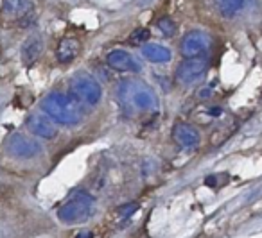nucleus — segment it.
Listing matches in <instances>:
<instances>
[{
	"mask_svg": "<svg viewBox=\"0 0 262 238\" xmlns=\"http://www.w3.org/2000/svg\"><path fill=\"white\" fill-rule=\"evenodd\" d=\"M70 95L77 102H83L86 106L99 104L102 97V88L95 77L86 72H79L70 79Z\"/></svg>",
	"mask_w": 262,
	"mask_h": 238,
	"instance_id": "obj_4",
	"label": "nucleus"
},
{
	"mask_svg": "<svg viewBox=\"0 0 262 238\" xmlns=\"http://www.w3.org/2000/svg\"><path fill=\"white\" fill-rule=\"evenodd\" d=\"M41 111L49 115L56 124L61 126H76L81 122V108L72 95H65L61 91H52L45 95L41 101Z\"/></svg>",
	"mask_w": 262,
	"mask_h": 238,
	"instance_id": "obj_2",
	"label": "nucleus"
},
{
	"mask_svg": "<svg viewBox=\"0 0 262 238\" xmlns=\"http://www.w3.org/2000/svg\"><path fill=\"white\" fill-rule=\"evenodd\" d=\"M77 54H79V41H77L76 38H63V40L59 41L58 49H56V58H58V61L63 63V65L74 61Z\"/></svg>",
	"mask_w": 262,
	"mask_h": 238,
	"instance_id": "obj_12",
	"label": "nucleus"
},
{
	"mask_svg": "<svg viewBox=\"0 0 262 238\" xmlns=\"http://www.w3.org/2000/svg\"><path fill=\"white\" fill-rule=\"evenodd\" d=\"M135 211H137L135 204L124 206V208H119V217L120 219H127V217H131V213H135Z\"/></svg>",
	"mask_w": 262,
	"mask_h": 238,
	"instance_id": "obj_18",
	"label": "nucleus"
},
{
	"mask_svg": "<svg viewBox=\"0 0 262 238\" xmlns=\"http://www.w3.org/2000/svg\"><path fill=\"white\" fill-rule=\"evenodd\" d=\"M94 197L83 190L74 192L69 197V201L58 209V219L63 224H83L94 215Z\"/></svg>",
	"mask_w": 262,
	"mask_h": 238,
	"instance_id": "obj_3",
	"label": "nucleus"
},
{
	"mask_svg": "<svg viewBox=\"0 0 262 238\" xmlns=\"http://www.w3.org/2000/svg\"><path fill=\"white\" fill-rule=\"evenodd\" d=\"M6 151L16 159H33L38 158L43 152V147L34 138H29L27 134L22 133H16L13 136H9V140L6 141Z\"/></svg>",
	"mask_w": 262,
	"mask_h": 238,
	"instance_id": "obj_5",
	"label": "nucleus"
},
{
	"mask_svg": "<svg viewBox=\"0 0 262 238\" xmlns=\"http://www.w3.org/2000/svg\"><path fill=\"white\" fill-rule=\"evenodd\" d=\"M142 56L151 63H169L172 59V52L164 45L157 43L142 45Z\"/></svg>",
	"mask_w": 262,
	"mask_h": 238,
	"instance_id": "obj_13",
	"label": "nucleus"
},
{
	"mask_svg": "<svg viewBox=\"0 0 262 238\" xmlns=\"http://www.w3.org/2000/svg\"><path fill=\"white\" fill-rule=\"evenodd\" d=\"M149 29H146V27H139V29H135L133 33L129 34V43L131 45H142L144 41H149Z\"/></svg>",
	"mask_w": 262,
	"mask_h": 238,
	"instance_id": "obj_17",
	"label": "nucleus"
},
{
	"mask_svg": "<svg viewBox=\"0 0 262 238\" xmlns=\"http://www.w3.org/2000/svg\"><path fill=\"white\" fill-rule=\"evenodd\" d=\"M4 11L9 16L26 18L33 11V4H31V0H4Z\"/></svg>",
	"mask_w": 262,
	"mask_h": 238,
	"instance_id": "obj_14",
	"label": "nucleus"
},
{
	"mask_svg": "<svg viewBox=\"0 0 262 238\" xmlns=\"http://www.w3.org/2000/svg\"><path fill=\"white\" fill-rule=\"evenodd\" d=\"M43 52V40H41L40 34H33L24 41L22 49H20V54H22L24 65H33L38 58Z\"/></svg>",
	"mask_w": 262,
	"mask_h": 238,
	"instance_id": "obj_11",
	"label": "nucleus"
},
{
	"mask_svg": "<svg viewBox=\"0 0 262 238\" xmlns=\"http://www.w3.org/2000/svg\"><path fill=\"white\" fill-rule=\"evenodd\" d=\"M157 27H158V31H160V33L164 34L165 38H171V36H174V34H176V23L172 22L169 16H164V18L158 20Z\"/></svg>",
	"mask_w": 262,
	"mask_h": 238,
	"instance_id": "obj_16",
	"label": "nucleus"
},
{
	"mask_svg": "<svg viewBox=\"0 0 262 238\" xmlns=\"http://www.w3.org/2000/svg\"><path fill=\"white\" fill-rule=\"evenodd\" d=\"M106 63L113 70H117V72H133V74L142 72V65H140L139 59L135 56H131L127 51H122V49L110 51L108 56H106Z\"/></svg>",
	"mask_w": 262,
	"mask_h": 238,
	"instance_id": "obj_9",
	"label": "nucleus"
},
{
	"mask_svg": "<svg viewBox=\"0 0 262 238\" xmlns=\"http://www.w3.org/2000/svg\"><path fill=\"white\" fill-rule=\"evenodd\" d=\"M27 129L38 138H43V140H52V138L58 136V127L56 122L45 113H33V115L27 116Z\"/></svg>",
	"mask_w": 262,
	"mask_h": 238,
	"instance_id": "obj_8",
	"label": "nucleus"
},
{
	"mask_svg": "<svg viewBox=\"0 0 262 238\" xmlns=\"http://www.w3.org/2000/svg\"><path fill=\"white\" fill-rule=\"evenodd\" d=\"M117 102L126 115H142L158 109V97L149 84L137 79H124L117 86Z\"/></svg>",
	"mask_w": 262,
	"mask_h": 238,
	"instance_id": "obj_1",
	"label": "nucleus"
},
{
	"mask_svg": "<svg viewBox=\"0 0 262 238\" xmlns=\"http://www.w3.org/2000/svg\"><path fill=\"white\" fill-rule=\"evenodd\" d=\"M208 70V61L203 56H196V58H185V61L178 66L176 70V81L183 86H190L196 84L205 77Z\"/></svg>",
	"mask_w": 262,
	"mask_h": 238,
	"instance_id": "obj_6",
	"label": "nucleus"
},
{
	"mask_svg": "<svg viewBox=\"0 0 262 238\" xmlns=\"http://www.w3.org/2000/svg\"><path fill=\"white\" fill-rule=\"evenodd\" d=\"M172 140L183 149H194L200 145L201 134L196 127L189 126V124H176L172 127Z\"/></svg>",
	"mask_w": 262,
	"mask_h": 238,
	"instance_id": "obj_10",
	"label": "nucleus"
},
{
	"mask_svg": "<svg viewBox=\"0 0 262 238\" xmlns=\"http://www.w3.org/2000/svg\"><path fill=\"white\" fill-rule=\"evenodd\" d=\"M219 13L226 18H232L239 11H243V8L246 6V0H215Z\"/></svg>",
	"mask_w": 262,
	"mask_h": 238,
	"instance_id": "obj_15",
	"label": "nucleus"
},
{
	"mask_svg": "<svg viewBox=\"0 0 262 238\" xmlns=\"http://www.w3.org/2000/svg\"><path fill=\"white\" fill-rule=\"evenodd\" d=\"M210 47V36L203 31H189L183 36L180 51H182L183 58H196V56H203Z\"/></svg>",
	"mask_w": 262,
	"mask_h": 238,
	"instance_id": "obj_7",
	"label": "nucleus"
},
{
	"mask_svg": "<svg viewBox=\"0 0 262 238\" xmlns=\"http://www.w3.org/2000/svg\"><path fill=\"white\" fill-rule=\"evenodd\" d=\"M221 109H219V108H214V109H210V115H214V116H217V115H221Z\"/></svg>",
	"mask_w": 262,
	"mask_h": 238,
	"instance_id": "obj_19",
	"label": "nucleus"
},
{
	"mask_svg": "<svg viewBox=\"0 0 262 238\" xmlns=\"http://www.w3.org/2000/svg\"><path fill=\"white\" fill-rule=\"evenodd\" d=\"M76 238H92V233H88V231H86V233H79Z\"/></svg>",
	"mask_w": 262,
	"mask_h": 238,
	"instance_id": "obj_20",
	"label": "nucleus"
}]
</instances>
